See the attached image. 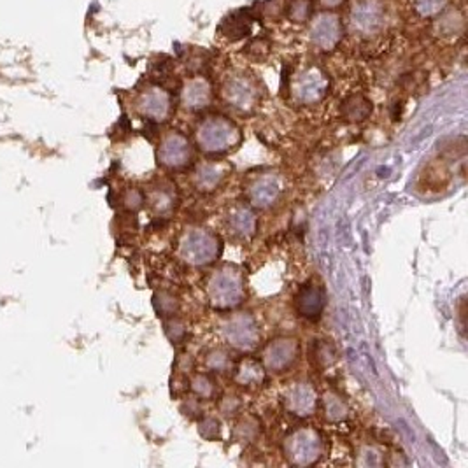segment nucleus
Returning <instances> with one entry per match:
<instances>
[{"label":"nucleus","instance_id":"1","mask_svg":"<svg viewBox=\"0 0 468 468\" xmlns=\"http://www.w3.org/2000/svg\"><path fill=\"white\" fill-rule=\"evenodd\" d=\"M351 23L356 32L373 35L385 25V6L380 0H358L353 6Z\"/></svg>","mask_w":468,"mask_h":468},{"label":"nucleus","instance_id":"2","mask_svg":"<svg viewBox=\"0 0 468 468\" xmlns=\"http://www.w3.org/2000/svg\"><path fill=\"white\" fill-rule=\"evenodd\" d=\"M340 37H342V23L339 16L332 13L316 16L311 26V39L318 48L330 51L339 45Z\"/></svg>","mask_w":468,"mask_h":468},{"label":"nucleus","instance_id":"3","mask_svg":"<svg viewBox=\"0 0 468 468\" xmlns=\"http://www.w3.org/2000/svg\"><path fill=\"white\" fill-rule=\"evenodd\" d=\"M200 143L205 144L207 150H225V144L232 143L237 137V130L230 121L223 118H211L205 121L200 129Z\"/></svg>","mask_w":468,"mask_h":468},{"label":"nucleus","instance_id":"4","mask_svg":"<svg viewBox=\"0 0 468 468\" xmlns=\"http://www.w3.org/2000/svg\"><path fill=\"white\" fill-rule=\"evenodd\" d=\"M328 90V81L318 69H311L304 72L295 86L298 100L302 102H318Z\"/></svg>","mask_w":468,"mask_h":468},{"label":"nucleus","instance_id":"5","mask_svg":"<svg viewBox=\"0 0 468 468\" xmlns=\"http://www.w3.org/2000/svg\"><path fill=\"white\" fill-rule=\"evenodd\" d=\"M140 107H143V113L153 118V120H165L168 109H170V99L163 90L153 88L143 97Z\"/></svg>","mask_w":468,"mask_h":468},{"label":"nucleus","instance_id":"6","mask_svg":"<svg viewBox=\"0 0 468 468\" xmlns=\"http://www.w3.org/2000/svg\"><path fill=\"white\" fill-rule=\"evenodd\" d=\"M183 102L188 109H200L211 102V86L204 79H193L183 92Z\"/></svg>","mask_w":468,"mask_h":468},{"label":"nucleus","instance_id":"7","mask_svg":"<svg viewBox=\"0 0 468 468\" xmlns=\"http://www.w3.org/2000/svg\"><path fill=\"white\" fill-rule=\"evenodd\" d=\"M227 97L228 102H232L237 107H248L255 102V88L251 86V83H248L242 77H237L232 83H228L227 86Z\"/></svg>","mask_w":468,"mask_h":468},{"label":"nucleus","instance_id":"8","mask_svg":"<svg viewBox=\"0 0 468 468\" xmlns=\"http://www.w3.org/2000/svg\"><path fill=\"white\" fill-rule=\"evenodd\" d=\"M372 111V104L369 102L363 97H351V99L346 100L344 104V114L348 120L351 121H362L365 120L366 116Z\"/></svg>","mask_w":468,"mask_h":468},{"label":"nucleus","instance_id":"9","mask_svg":"<svg viewBox=\"0 0 468 468\" xmlns=\"http://www.w3.org/2000/svg\"><path fill=\"white\" fill-rule=\"evenodd\" d=\"M228 25H223V32L227 33L230 39H241V37L248 35L251 32V22L248 18H239V16H232L227 19Z\"/></svg>","mask_w":468,"mask_h":468},{"label":"nucleus","instance_id":"10","mask_svg":"<svg viewBox=\"0 0 468 468\" xmlns=\"http://www.w3.org/2000/svg\"><path fill=\"white\" fill-rule=\"evenodd\" d=\"M447 6V0H414V8L424 18L435 16L444 11Z\"/></svg>","mask_w":468,"mask_h":468},{"label":"nucleus","instance_id":"11","mask_svg":"<svg viewBox=\"0 0 468 468\" xmlns=\"http://www.w3.org/2000/svg\"><path fill=\"white\" fill-rule=\"evenodd\" d=\"M311 13V0H293L291 4H289V19L296 23H304L305 19H309Z\"/></svg>","mask_w":468,"mask_h":468},{"label":"nucleus","instance_id":"12","mask_svg":"<svg viewBox=\"0 0 468 468\" xmlns=\"http://www.w3.org/2000/svg\"><path fill=\"white\" fill-rule=\"evenodd\" d=\"M344 0H321V6L326 9H335L342 4Z\"/></svg>","mask_w":468,"mask_h":468}]
</instances>
